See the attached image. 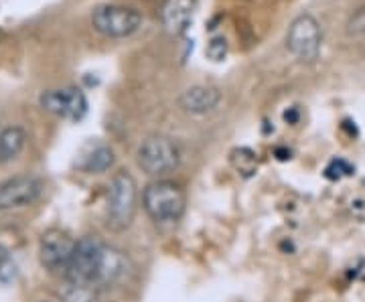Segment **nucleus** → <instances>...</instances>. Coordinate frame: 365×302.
Returning a JSON list of instances; mask_svg holds the SVG:
<instances>
[{
	"instance_id": "obj_1",
	"label": "nucleus",
	"mask_w": 365,
	"mask_h": 302,
	"mask_svg": "<svg viewBox=\"0 0 365 302\" xmlns=\"http://www.w3.org/2000/svg\"><path fill=\"white\" fill-rule=\"evenodd\" d=\"M126 266V256L118 248L108 246L98 236H86L78 239L63 276L66 282L83 284L98 290L114 284L124 276Z\"/></svg>"
},
{
	"instance_id": "obj_2",
	"label": "nucleus",
	"mask_w": 365,
	"mask_h": 302,
	"mask_svg": "<svg viewBox=\"0 0 365 302\" xmlns=\"http://www.w3.org/2000/svg\"><path fill=\"white\" fill-rule=\"evenodd\" d=\"M144 211L157 224H175L179 222L187 207V195L181 184L158 179L144 187Z\"/></svg>"
},
{
	"instance_id": "obj_3",
	"label": "nucleus",
	"mask_w": 365,
	"mask_h": 302,
	"mask_svg": "<svg viewBox=\"0 0 365 302\" xmlns=\"http://www.w3.org/2000/svg\"><path fill=\"white\" fill-rule=\"evenodd\" d=\"M136 203H138V187L130 172L120 171L112 177L108 184V225L116 231L130 227L136 215Z\"/></svg>"
},
{
	"instance_id": "obj_4",
	"label": "nucleus",
	"mask_w": 365,
	"mask_h": 302,
	"mask_svg": "<svg viewBox=\"0 0 365 302\" xmlns=\"http://www.w3.org/2000/svg\"><path fill=\"white\" fill-rule=\"evenodd\" d=\"M91 26L110 39H124L143 26V14L124 4H100L91 13Z\"/></svg>"
},
{
	"instance_id": "obj_5",
	"label": "nucleus",
	"mask_w": 365,
	"mask_h": 302,
	"mask_svg": "<svg viewBox=\"0 0 365 302\" xmlns=\"http://www.w3.org/2000/svg\"><path fill=\"white\" fill-rule=\"evenodd\" d=\"M179 148L169 136L153 134L138 148V167L150 177H160L179 167Z\"/></svg>"
},
{
	"instance_id": "obj_6",
	"label": "nucleus",
	"mask_w": 365,
	"mask_h": 302,
	"mask_svg": "<svg viewBox=\"0 0 365 302\" xmlns=\"http://www.w3.org/2000/svg\"><path fill=\"white\" fill-rule=\"evenodd\" d=\"M323 31L313 14H300L288 28L287 47L300 61H314L321 53Z\"/></svg>"
},
{
	"instance_id": "obj_7",
	"label": "nucleus",
	"mask_w": 365,
	"mask_h": 302,
	"mask_svg": "<svg viewBox=\"0 0 365 302\" xmlns=\"http://www.w3.org/2000/svg\"><path fill=\"white\" fill-rule=\"evenodd\" d=\"M39 104L45 112L63 120L78 122L88 114V98L79 88H57L39 95Z\"/></svg>"
},
{
	"instance_id": "obj_8",
	"label": "nucleus",
	"mask_w": 365,
	"mask_h": 302,
	"mask_svg": "<svg viewBox=\"0 0 365 302\" xmlns=\"http://www.w3.org/2000/svg\"><path fill=\"white\" fill-rule=\"evenodd\" d=\"M76 239L61 229H47L39 241L41 264L51 272H66L76 250Z\"/></svg>"
},
{
	"instance_id": "obj_9",
	"label": "nucleus",
	"mask_w": 365,
	"mask_h": 302,
	"mask_svg": "<svg viewBox=\"0 0 365 302\" xmlns=\"http://www.w3.org/2000/svg\"><path fill=\"white\" fill-rule=\"evenodd\" d=\"M43 184L37 177L16 175L0 183V211L19 209L35 203L41 197Z\"/></svg>"
},
{
	"instance_id": "obj_10",
	"label": "nucleus",
	"mask_w": 365,
	"mask_h": 302,
	"mask_svg": "<svg viewBox=\"0 0 365 302\" xmlns=\"http://www.w3.org/2000/svg\"><path fill=\"white\" fill-rule=\"evenodd\" d=\"M197 0H163L160 23L173 37H181L193 23Z\"/></svg>"
},
{
	"instance_id": "obj_11",
	"label": "nucleus",
	"mask_w": 365,
	"mask_h": 302,
	"mask_svg": "<svg viewBox=\"0 0 365 302\" xmlns=\"http://www.w3.org/2000/svg\"><path fill=\"white\" fill-rule=\"evenodd\" d=\"M181 108L189 114L203 116L213 112L220 102H222V92L213 85H193L189 90H185L181 95Z\"/></svg>"
},
{
	"instance_id": "obj_12",
	"label": "nucleus",
	"mask_w": 365,
	"mask_h": 302,
	"mask_svg": "<svg viewBox=\"0 0 365 302\" xmlns=\"http://www.w3.org/2000/svg\"><path fill=\"white\" fill-rule=\"evenodd\" d=\"M26 145V132L21 126H6L0 130V162H11L23 152Z\"/></svg>"
},
{
	"instance_id": "obj_13",
	"label": "nucleus",
	"mask_w": 365,
	"mask_h": 302,
	"mask_svg": "<svg viewBox=\"0 0 365 302\" xmlns=\"http://www.w3.org/2000/svg\"><path fill=\"white\" fill-rule=\"evenodd\" d=\"M114 150L110 146H98L90 152V157L86 158L83 169L90 172H106L114 165Z\"/></svg>"
},
{
	"instance_id": "obj_14",
	"label": "nucleus",
	"mask_w": 365,
	"mask_h": 302,
	"mask_svg": "<svg viewBox=\"0 0 365 302\" xmlns=\"http://www.w3.org/2000/svg\"><path fill=\"white\" fill-rule=\"evenodd\" d=\"M232 165L235 167V171H240L242 175H254L256 169H258V160H256V155L250 150V148H235L234 152H232Z\"/></svg>"
},
{
	"instance_id": "obj_15",
	"label": "nucleus",
	"mask_w": 365,
	"mask_h": 302,
	"mask_svg": "<svg viewBox=\"0 0 365 302\" xmlns=\"http://www.w3.org/2000/svg\"><path fill=\"white\" fill-rule=\"evenodd\" d=\"M96 292L98 290L91 288V286L67 282L66 290H63V298H66V302H98Z\"/></svg>"
},
{
	"instance_id": "obj_16",
	"label": "nucleus",
	"mask_w": 365,
	"mask_h": 302,
	"mask_svg": "<svg viewBox=\"0 0 365 302\" xmlns=\"http://www.w3.org/2000/svg\"><path fill=\"white\" fill-rule=\"evenodd\" d=\"M16 274H19V268L11 251L4 246H0V284H11Z\"/></svg>"
},
{
	"instance_id": "obj_17",
	"label": "nucleus",
	"mask_w": 365,
	"mask_h": 302,
	"mask_svg": "<svg viewBox=\"0 0 365 302\" xmlns=\"http://www.w3.org/2000/svg\"><path fill=\"white\" fill-rule=\"evenodd\" d=\"M227 51H230V45H227V39L223 35H215L207 41V47H205V55H207L211 61H223L227 57Z\"/></svg>"
},
{
	"instance_id": "obj_18",
	"label": "nucleus",
	"mask_w": 365,
	"mask_h": 302,
	"mask_svg": "<svg viewBox=\"0 0 365 302\" xmlns=\"http://www.w3.org/2000/svg\"><path fill=\"white\" fill-rule=\"evenodd\" d=\"M347 35L351 39H365V6L357 9L347 21Z\"/></svg>"
},
{
	"instance_id": "obj_19",
	"label": "nucleus",
	"mask_w": 365,
	"mask_h": 302,
	"mask_svg": "<svg viewBox=\"0 0 365 302\" xmlns=\"http://www.w3.org/2000/svg\"><path fill=\"white\" fill-rule=\"evenodd\" d=\"M353 169L349 162H345L343 158H335V160H331L329 162V167L325 169L327 179H341V177H345V175H351Z\"/></svg>"
},
{
	"instance_id": "obj_20",
	"label": "nucleus",
	"mask_w": 365,
	"mask_h": 302,
	"mask_svg": "<svg viewBox=\"0 0 365 302\" xmlns=\"http://www.w3.org/2000/svg\"><path fill=\"white\" fill-rule=\"evenodd\" d=\"M284 120H287L288 124H297L299 122V110L297 108H288L287 112H284Z\"/></svg>"
},
{
	"instance_id": "obj_21",
	"label": "nucleus",
	"mask_w": 365,
	"mask_h": 302,
	"mask_svg": "<svg viewBox=\"0 0 365 302\" xmlns=\"http://www.w3.org/2000/svg\"><path fill=\"white\" fill-rule=\"evenodd\" d=\"M274 152L278 155V158H280V160H287V158H290V150H287V148H276Z\"/></svg>"
}]
</instances>
